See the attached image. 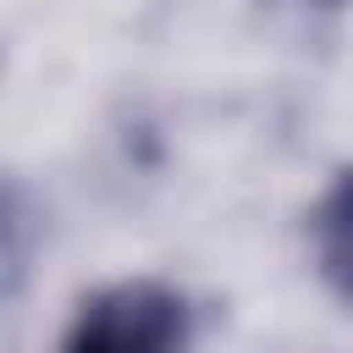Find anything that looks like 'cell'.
<instances>
[{"instance_id":"1","label":"cell","mask_w":353,"mask_h":353,"mask_svg":"<svg viewBox=\"0 0 353 353\" xmlns=\"http://www.w3.org/2000/svg\"><path fill=\"white\" fill-rule=\"evenodd\" d=\"M188 336L193 309L182 292L165 281H116L77 309L61 353H188Z\"/></svg>"},{"instance_id":"2","label":"cell","mask_w":353,"mask_h":353,"mask_svg":"<svg viewBox=\"0 0 353 353\" xmlns=\"http://www.w3.org/2000/svg\"><path fill=\"white\" fill-rule=\"evenodd\" d=\"M309 237H314L320 276L331 281L336 298L353 303V165L336 171V182L320 193V204L309 215Z\"/></svg>"}]
</instances>
